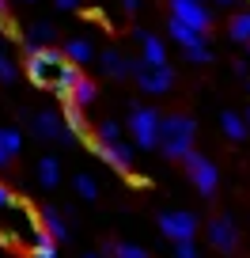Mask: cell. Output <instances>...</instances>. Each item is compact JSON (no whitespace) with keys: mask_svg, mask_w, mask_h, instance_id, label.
Wrapping results in <instances>:
<instances>
[{"mask_svg":"<svg viewBox=\"0 0 250 258\" xmlns=\"http://www.w3.org/2000/svg\"><path fill=\"white\" fill-rule=\"evenodd\" d=\"M38 232H42V217H34L23 202L0 209V239H4V247H34Z\"/></svg>","mask_w":250,"mask_h":258,"instance_id":"6da1fadb","label":"cell"},{"mask_svg":"<svg viewBox=\"0 0 250 258\" xmlns=\"http://www.w3.org/2000/svg\"><path fill=\"white\" fill-rule=\"evenodd\" d=\"M194 137H197V121L190 114H167L159 121V152L171 156V160H182L190 148H194Z\"/></svg>","mask_w":250,"mask_h":258,"instance_id":"7a4b0ae2","label":"cell"},{"mask_svg":"<svg viewBox=\"0 0 250 258\" xmlns=\"http://www.w3.org/2000/svg\"><path fill=\"white\" fill-rule=\"evenodd\" d=\"M27 76H31L34 88H53L57 73H61V64L68 61L65 49H57V46H27Z\"/></svg>","mask_w":250,"mask_h":258,"instance_id":"3957f363","label":"cell"},{"mask_svg":"<svg viewBox=\"0 0 250 258\" xmlns=\"http://www.w3.org/2000/svg\"><path fill=\"white\" fill-rule=\"evenodd\" d=\"M159 110L155 106H133L129 114V133H133V145L144 148V152H152L155 145H159Z\"/></svg>","mask_w":250,"mask_h":258,"instance_id":"277c9868","label":"cell"},{"mask_svg":"<svg viewBox=\"0 0 250 258\" xmlns=\"http://www.w3.org/2000/svg\"><path fill=\"white\" fill-rule=\"evenodd\" d=\"M182 163H186V175H190V182L197 186V194H201V198H212V194H216V186H220V171H216V163H212L209 156L194 152V148L182 156Z\"/></svg>","mask_w":250,"mask_h":258,"instance_id":"5b68a950","label":"cell"},{"mask_svg":"<svg viewBox=\"0 0 250 258\" xmlns=\"http://www.w3.org/2000/svg\"><path fill=\"white\" fill-rule=\"evenodd\" d=\"M133 76H137V88L144 95H163V91L175 88V69L171 64H144L137 57L133 61Z\"/></svg>","mask_w":250,"mask_h":258,"instance_id":"8992f818","label":"cell"},{"mask_svg":"<svg viewBox=\"0 0 250 258\" xmlns=\"http://www.w3.org/2000/svg\"><path fill=\"white\" fill-rule=\"evenodd\" d=\"M167 8H171V19H178V23L194 27L201 34L212 31V12L205 0H167Z\"/></svg>","mask_w":250,"mask_h":258,"instance_id":"52a82bcc","label":"cell"},{"mask_svg":"<svg viewBox=\"0 0 250 258\" xmlns=\"http://www.w3.org/2000/svg\"><path fill=\"white\" fill-rule=\"evenodd\" d=\"M88 148L99 156L103 163H110L118 175H129L133 171V156H137V145H125V141H114V145H99L95 137L88 141Z\"/></svg>","mask_w":250,"mask_h":258,"instance_id":"ba28073f","label":"cell"},{"mask_svg":"<svg viewBox=\"0 0 250 258\" xmlns=\"http://www.w3.org/2000/svg\"><path fill=\"white\" fill-rule=\"evenodd\" d=\"M194 232H197V217L190 209H167V213H159V235H167L171 243L194 239Z\"/></svg>","mask_w":250,"mask_h":258,"instance_id":"9c48e42d","label":"cell"},{"mask_svg":"<svg viewBox=\"0 0 250 258\" xmlns=\"http://www.w3.org/2000/svg\"><path fill=\"white\" fill-rule=\"evenodd\" d=\"M209 243L220 250V254H235L239 250V228H235L231 217H216L209 224Z\"/></svg>","mask_w":250,"mask_h":258,"instance_id":"30bf717a","label":"cell"},{"mask_svg":"<svg viewBox=\"0 0 250 258\" xmlns=\"http://www.w3.org/2000/svg\"><path fill=\"white\" fill-rule=\"evenodd\" d=\"M31 125H34V133H38L42 141H65L68 137L65 121H61V114H57V110H38L31 118Z\"/></svg>","mask_w":250,"mask_h":258,"instance_id":"8fae6325","label":"cell"},{"mask_svg":"<svg viewBox=\"0 0 250 258\" xmlns=\"http://www.w3.org/2000/svg\"><path fill=\"white\" fill-rule=\"evenodd\" d=\"M137 42H140V61L144 64H167V46L159 42V34L137 31Z\"/></svg>","mask_w":250,"mask_h":258,"instance_id":"7c38bea8","label":"cell"},{"mask_svg":"<svg viewBox=\"0 0 250 258\" xmlns=\"http://www.w3.org/2000/svg\"><path fill=\"white\" fill-rule=\"evenodd\" d=\"M80 64H72V61H65V64H61V73H57V80H53V88H49V91H53V95L57 99H61V103H68V95H72V88H76V80H80Z\"/></svg>","mask_w":250,"mask_h":258,"instance_id":"4fadbf2b","label":"cell"},{"mask_svg":"<svg viewBox=\"0 0 250 258\" xmlns=\"http://www.w3.org/2000/svg\"><path fill=\"white\" fill-rule=\"evenodd\" d=\"M61 121H65V133H68V137L84 141V145L91 141V133H88V121H84V110H80V106L65 103V110H61Z\"/></svg>","mask_w":250,"mask_h":258,"instance_id":"5bb4252c","label":"cell"},{"mask_svg":"<svg viewBox=\"0 0 250 258\" xmlns=\"http://www.w3.org/2000/svg\"><path fill=\"white\" fill-rule=\"evenodd\" d=\"M99 64H103V73H106V76H114V80H125V76L133 73V61H129L125 53H118V49H103Z\"/></svg>","mask_w":250,"mask_h":258,"instance_id":"9a60e30c","label":"cell"},{"mask_svg":"<svg viewBox=\"0 0 250 258\" xmlns=\"http://www.w3.org/2000/svg\"><path fill=\"white\" fill-rule=\"evenodd\" d=\"M19 148H23V133H19V129H4V125H0V171L19 156Z\"/></svg>","mask_w":250,"mask_h":258,"instance_id":"2e32d148","label":"cell"},{"mask_svg":"<svg viewBox=\"0 0 250 258\" xmlns=\"http://www.w3.org/2000/svg\"><path fill=\"white\" fill-rule=\"evenodd\" d=\"M42 228H46V232L53 235L57 243H65V239H68V224H65V213L57 209V205H46V209H42Z\"/></svg>","mask_w":250,"mask_h":258,"instance_id":"e0dca14e","label":"cell"},{"mask_svg":"<svg viewBox=\"0 0 250 258\" xmlns=\"http://www.w3.org/2000/svg\"><path fill=\"white\" fill-rule=\"evenodd\" d=\"M65 57H68L72 64H91L99 53H95V46H91L88 38H68V42H65Z\"/></svg>","mask_w":250,"mask_h":258,"instance_id":"ac0fdd59","label":"cell"},{"mask_svg":"<svg viewBox=\"0 0 250 258\" xmlns=\"http://www.w3.org/2000/svg\"><path fill=\"white\" fill-rule=\"evenodd\" d=\"M99 99V88H95V80H91V76H80V80H76V88H72V95H68V103L72 106H91Z\"/></svg>","mask_w":250,"mask_h":258,"instance_id":"d6986e66","label":"cell"},{"mask_svg":"<svg viewBox=\"0 0 250 258\" xmlns=\"http://www.w3.org/2000/svg\"><path fill=\"white\" fill-rule=\"evenodd\" d=\"M167 31H171V38H175L182 49H190V46H197V42H205V34H201V31H194V27L178 23V19H171V23H167Z\"/></svg>","mask_w":250,"mask_h":258,"instance_id":"ffe728a7","label":"cell"},{"mask_svg":"<svg viewBox=\"0 0 250 258\" xmlns=\"http://www.w3.org/2000/svg\"><path fill=\"white\" fill-rule=\"evenodd\" d=\"M38 182L46 186V190H57V186H61V163H57L53 156H42L38 160Z\"/></svg>","mask_w":250,"mask_h":258,"instance_id":"44dd1931","label":"cell"},{"mask_svg":"<svg viewBox=\"0 0 250 258\" xmlns=\"http://www.w3.org/2000/svg\"><path fill=\"white\" fill-rule=\"evenodd\" d=\"M220 129H224L231 141H242V137L250 133L246 121H242V114H235V110H224V114H220Z\"/></svg>","mask_w":250,"mask_h":258,"instance_id":"7402d4cb","label":"cell"},{"mask_svg":"<svg viewBox=\"0 0 250 258\" xmlns=\"http://www.w3.org/2000/svg\"><path fill=\"white\" fill-rule=\"evenodd\" d=\"M227 34H231L235 42H242V46H246V42H250V12H239V16L227 23Z\"/></svg>","mask_w":250,"mask_h":258,"instance_id":"603a6c76","label":"cell"},{"mask_svg":"<svg viewBox=\"0 0 250 258\" xmlns=\"http://www.w3.org/2000/svg\"><path fill=\"white\" fill-rule=\"evenodd\" d=\"M106 254H114V258H148V250L144 247H133V243H106Z\"/></svg>","mask_w":250,"mask_h":258,"instance_id":"cb8c5ba5","label":"cell"},{"mask_svg":"<svg viewBox=\"0 0 250 258\" xmlns=\"http://www.w3.org/2000/svg\"><path fill=\"white\" fill-rule=\"evenodd\" d=\"M72 186H76V194H80L84 202H95V198H99V182H95L91 175H76Z\"/></svg>","mask_w":250,"mask_h":258,"instance_id":"d4e9b609","label":"cell"},{"mask_svg":"<svg viewBox=\"0 0 250 258\" xmlns=\"http://www.w3.org/2000/svg\"><path fill=\"white\" fill-rule=\"evenodd\" d=\"M49 38H53V27L49 23H34L31 31H27V46H46Z\"/></svg>","mask_w":250,"mask_h":258,"instance_id":"484cf974","label":"cell"},{"mask_svg":"<svg viewBox=\"0 0 250 258\" xmlns=\"http://www.w3.org/2000/svg\"><path fill=\"white\" fill-rule=\"evenodd\" d=\"M114 141H121V125L118 121H103L99 125V145H114Z\"/></svg>","mask_w":250,"mask_h":258,"instance_id":"4316f807","label":"cell"},{"mask_svg":"<svg viewBox=\"0 0 250 258\" xmlns=\"http://www.w3.org/2000/svg\"><path fill=\"white\" fill-rule=\"evenodd\" d=\"M186 57H190L194 64H209L212 61V49H209V42H197V46L186 49Z\"/></svg>","mask_w":250,"mask_h":258,"instance_id":"83f0119b","label":"cell"},{"mask_svg":"<svg viewBox=\"0 0 250 258\" xmlns=\"http://www.w3.org/2000/svg\"><path fill=\"white\" fill-rule=\"evenodd\" d=\"M19 76V69H16V61H12L4 49H0V84H12Z\"/></svg>","mask_w":250,"mask_h":258,"instance_id":"f1b7e54d","label":"cell"},{"mask_svg":"<svg viewBox=\"0 0 250 258\" xmlns=\"http://www.w3.org/2000/svg\"><path fill=\"white\" fill-rule=\"evenodd\" d=\"M175 258H201V250L194 247V239H178L175 243Z\"/></svg>","mask_w":250,"mask_h":258,"instance_id":"f546056e","label":"cell"},{"mask_svg":"<svg viewBox=\"0 0 250 258\" xmlns=\"http://www.w3.org/2000/svg\"><path fill=\"white\" fill-rule=\"evenodd\" d=\"M8 205H16V198H12L8 186H0V209H8Z\"/></svg>","mask_w":250,"mask_h":258,"instance_id":"4dcf8cb0","label":"cell"},{"mask_svg":"<svg viewBox=\"0 0 250 258\" xmlns=\"http://www.w3.org/2000/svg\"><path fill=\"white\" fill-rule=\"evenodd\" d=\"M53 4H57L61 12H65V8H68V12H72V8H80V0H53Z\"/></svg>","mask_w":250,"mask_h":258,"instance_id":"1f68e13d","label":"cell"},{"mask_svg":"<svg viewBox=\"0 0 250 258\" xmlns=\"http://www.w3.org/2000/svg\"><path fill=\"white\" fill-rule=\"evenodd\" d=\"M129 182H133V186H140V190H144V186H148V178H144V175H133V171H129Z\"/></svg>","mask_w":250,"mask_h":258,"instance_id":"d6a6232c","label":"cell"},{"mask_svg":"<svg viewBox=\"0 0 250 258\" xmlns=\"http://www.w3.org/2000/svg\"><path fill=\"white\" fill-rule=\"evenodd\" d=\"M121 8H125V12H137V8H140V0H121Z\"/></svg>","mask_w":250,"mask_h":258,"instance_id":"836d02e7","label":"cell"},{"mask_svg":"<svg viewBox=\"0 0 250 258\" xmlns=\"http://www.w3.org/2000/svg\"><path fill=\"white\" fill-rule=\"evenodd\" d=\"M0 23H8V0H0Z\"/></svg>","mask_w":250,"mask_h":258,"instance_id":"e575fe53","label":"cell"},{"mask_svg":"<svg viewBox=\"0 0 250 258\" xmlns=\"http://www.w3.org/2000/svg\"><path fill=\"white\" fill-rule=\"evenodd\" d=\"M242 121H246V129H250V110H246V114H242Z\"/></svg>","mask_w":250,"mask_h":258,"instance_id":"d590c367","label":"cell"},{"mask_svg":"<svg viewBox=\"0 0 250 258\" xmlns=\"http://www.w3.org/2000/svg\"><path fill=\"white\" fill-rule=\"evenodd\" d=\"M216 4H239V0H216Z\"/></svg>","mask_w":250,"mask_h":258,"instance_id":"8d00e7d4","label":"cell"},{"mask_svg":"<svg viewBox=\"0 0 250 258\" xmlns=\"http://www.w3.org/2000/svg\"><path fill=\"white\" fill-rule=\"evenodd\" d=\"M84 258H103V254H84Z\"/></svg>","mask_w":250,"mask_h":258,"instance_id":"74e56055","label":"cell"},{"mask_svg":"<svg viewBox=\"0 0 250 258\" xmlns=\"http://www.w3.org/2000/svg\"><path fill=\"white\" fill-rule=\"evenodd\" d=\"M27 4H34V0H27Z\"/></svg>","mask_w":250,"mask_h":258,"instance_id":"f35d334b","label":"cell"},{"mask_svg":"<svg viewBox=\"0 0 250 258\" xmlns=\"http://www.w3.org/2000/svg\"><path fill=\"white\" fill-rule=\"evenodd\" d=\"M246 49H250V42H246Z\"/></svg>","mask_w":250,"mask_h":258,"instance_id":"ab89813d","label":"cell"},{"mask_svg":"<svg viewBox=\"0 0 250 258\" xmlns=\"http://www.w3.org/2000/svg\"><path fill=\"white\" fill-rule=\"evenodd\" d=\"M246 88H250V84H246Z\"/></svg>","mask_w":250,"mask_h":258,"instance_id":"60d3db41","label":"cell"}]
</instances>
